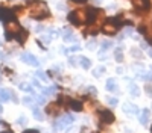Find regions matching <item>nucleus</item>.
<instances>
[{
	"label": "nucleus",
	"mask_w": 152,
	"mask_h": 133,
	"mask_svg": "<svg viewBox=\"0 0 152 133\" xmlns=\"http://www.w3.org/2000/svg\"><path fill=\"white\" fill-rule=\"evenodd\" d=\"M37 101L40 103V104H43L46 100H44V97H43V95H38V97H37Z\"/></svg>",
	"instance_id": "36"
},
{
	"label": "nucleus",
	"mask_w": 152,
	"mask_h": 133,
	"mask_svg": "<svg viewBox=\"0 0 152 133\" xmlns=\"http://www.w3.org/2000/svg\"><path fill=\"white\" fill-rule=\"evenodd\" d=\"M94 3L96 5H100V3H102V0H94Z\"/></svg>",
	"instance_id": "45"
},
{
	"label": "nucleus",
	"mask_w": 152,
	"mask_h": 133,
	"mask_svg": "<svg viewBox=\"0 0 152 133\" xmlns=\"http://www.w3.org/2000/svg\"><path fill=\"white\" fill-rule=\"evenodd\" d=\"M41 40H43V42L49 44L50 41H52V36H50V35H43V36H41Z\"/></svg>",
	"instance_id": "30"
},
{
	"label": "nucleus",
	"mask_w": 152,
	"mask_h": 133,
	"mask_svg": "<svg viewBox=\"0 0 152 133\" xmlns=\"http://www.w3.org/2000/svg\"><path fill=\"white\" fill-rule=\"evenodd\" d=\"M23 133H40V132L35 130V129H28V130H24Z\"/></svg>",
	"instance_id": "37"
},
{
	"label": "nucleus",
	"mask_w": 152,
	"mask_h": 133,
	"mask_svg": "<svg viewBox=\"0 0 152 133\" xmlns=\"http://www.w3.org/2000/svg\"><path fill=\"white\" fill-rule=\"evenodd\" d=\"M43 29H44V27H43V26H37V29H35V30H37V32H41V30H43Z\"/></svg>",
	"instance_id": "42"
},
{
	"label": "nucleus",
	"mask_w": 152,
	"mask_h": 133,
	"mask_svg": "<svg viewBox=\"0 0 152 133\" xmlns=\"http://www.w3.org/2000/svg\"><path fill=\"white\" fill-rule=\"evenodd\" d=\"M62 38H64L66 42H75L76 41V36L72 33L70 29H64V30H62Z\"/></svg>",
	"instance_id": "11"
},
{
	"label": "nucleus",
	"mask_w": 152,
	"mask_h": 133,
	"mask_svg": "<svg viewBox=\"0 0 152 133\" xmlns=\"http://www.w3.org/2000/svg\"><path fill=\"white\" fill-rule=\"evenodd\" d=\"M73 2H78V3H85L87 0H73Z\"/></svg>",
	"instance_id": "43"
},
{
	"label": "nucleus",
	"mask_w": 152,
	"mask_h": 133,
	"mask_svg": "<svg viewBox=\"0 0 152 133\" xmlns=\"http://www.w3.org/2000/svg\"><path fill=\"white\" fill-rule=\"evenodd\" d=\"M96 47V41L93 40V41H88L87 42V48H88V50H93V48Z\"/></svg>",
	"instance_id": "31"
},
{
	"label": "nucleus",
	"mask_w": 152,
	"mask_h": 133,
	"mask_svg": "<svg viewBox=\"0 0 152 133\" xmlns=\"http://www.w3.org/2000/svg\"><path fill=\"white\" fill-rule=\"evenodd\" d=\"M107 89L111 91V92L117 91V82H116V79H114V77H111V79L107 80Z\"/></svg>",
	"instance_id": "14"
},
{
	"label": "nucleus",
	"mask_w": 152,
	"mask_h": 133,
	"mask_svg": "<svg viewBox=\"0 0 152 133\" xmlns=\"http://www.w3.org/2000/svg\"><path fill=\"white\" fill-rule=\"evenodd\" d=\"M69 21L75 26H81V24L87 23V9H78V11H72L70 14L67 15Z\"/></svg>",
	"instance_id": "2"
},
{
	"label": "nucleus",
	"mask_w": 152,
	"mask_h": 133,
	"mask_svg": "<svg viewBox=\"0 0 152 133\" xmlns=\"http://www.w3.org/2000/svg\"><path fill=\"white\" fill-rule=\"evenodd\" d=\"M131 55L137 59H140L142 58V50H138V48H131Z\"/></svg>",
	"instance_id": "27"
},
{
	"label": "nucleus",
	"mask_w": 152,
	"mask_h": 133,
	"mask_svg": "<svg viewBox=\"0 0 152 133\" xmlns=\"http://www.w3.org/2000/svg\"><path fill=\"white\" fill-rule=\"evenodd\" d=\"M21 60L24 64H28V65H32V67H38L40 65V62H38V59L32 55V53H23L21 55Z\"/></svg>",
	"instance_id": "6"
},
{
	"label": "nucleus",
	"mask_w": 152,
	"mask_h": 133,
	"mask_svg": "<svg viewBox=\"0 0 152 133\" xmlns=\"http://www.w3.org/2000/svg\"><path fill=\"white\" fill-rule=\"evenodd\" d=\"M143 80H148V82H152V73H146V74H142L140 76Z\"/></svg>",
	"instance_id": "29"
},
{
	"label": "nucleus",
	"mask_w": 152,
	"mask_h": 133,
	"mask_svg": "<svg viewBox=\"0 0 152 133\" xmlns=\"http://www.w3.org/2000/svg\"><path fill=\"white\" fill-rule=\"evenodd\" d=\"M32 83L35 85V86H37V88H41V85H40V82H38L37 79H34V80H32Z\"/></svg>",
	"instance_id": "39"
},
{
	"label": "nucleus",
	"mask_w": 152,
	"mask_h": 133,
	"mask_svg": "<svg viewBox=\"0 0 152 133\" xmlns=\"http://www.w3.org/2000/svg\"><path fill=\"white\" fill-rule=\"evenodd\" d=\"M123 112L129 114V115H135V114H138V107L132 103H125L123 104Z\"/></svg>",
	"instance_id": "9"
},
{
	"label": "nucleus",
	"mask_w": 152,
	"mask_h": 133,
	"mask_svg": "<svg viewBox=\"0 0 152 133\" xmlns=\"http://www.w3.org/2000/svg\"><path fill=\"white\" fill-rule=\"evenodd\" d=\"M99 118L105 124H111V123H114V119H116L114 114L111 111H108V109H102V111H99Z\"/></svg>",
	"instance_id": "5"
},
{
	"label": "nucleus",
	"mask_w": 152,
	"mask_h": 133,
	"mask_svg": "<svg viewBox=\"0 0 152 133\" xmlns=\"http://www.w3.org/2000/svg\"><path fill=\"white\" fill-rule=\"evenodd\" d=\"M15 36H17V41H18L20 44H23L24 41H26V40H28V32L21 29V30H20V32H18V33H17Z\"/></svg>",
	"instance_id": "19"
},
{
	"label": "nucleus",
	"mask_w": 152,
	"mask_h": 133,
	"mask_svg": "<svg viewBox=\"0 0 152 133\" xmlns=\"http://www.w3.org/2000/svg\"><path fill=\"white\" fill-rule=\"evenodd\" d=\"M76 60H78L76 58H70V59H69V64L73 65V67H76V65H78V62H76Z\"/></svg>",
	"instance_id": "35"
},
{
	"label": "nucleus",
	"mask_w": 152,
	"mask_h": 133,
	"mask_svg": "<svg viewBox=\"0 0 152 133\" xmlns=\"http://www.w3.org/2000/svg\"><path fill=\"white\" fill-rule=\"evenodd\" d=\"M34 100H35V97H24V98H23V103L29 106V104L34 103Z\"/></svg>",
	"instance_id": "28"
},
{
	"label": "nucleus",
	"mask_w": 152,
	"mask_h": 133,
	"mask_svg": "<svg viewBox=\"0 0 152 133\" xmlns=\"http://www.w3.org/2000/svg\"><path fill=\"white\" fill-rule=\"evenodd\" d=\"M12 18H14V14H12L11 9L0 8V21H9Z\"/></svg>",
	"instance_id": "8"
},
{
	"label": "nucleus",
	"mask_w": 152,
	"mask_h": 133,
	"mask_svg": "<svg viewBox=\"0 0 152 133\" xmlns=\"http://www.w3.org/2000/svg\"><path fill=\"white\" fill-rule=\"evenodd\" d=\"M21 91H26V92H34V89H32V86L31 85H28V83H21L20 86H18Z\"/></svg>",
	"instance_id": "23"
},
{
	"label": "nucleus",
	"mask_w": 152,
	"mask_h": 133,
	"mask_svg": "<svg viewBox=\"0 0 152 133\" xmlns=\"http://www.w3.org/2000/svg\"><path fill=\"white\" fill-rule=\"evenodd\" d=\"M67 106H69L70 109H73V111H76V112H81V111H82V103L78 101V100H70V98H69Z\"/></svg>",
	"instance_id": "12"
},
{
	"label": "nucleus",
	"mask_w": 152,
	"mask_h": 133,
	"mask_svg": "<svg viewBox=\"0 0 152 133\" xmlns=\"http://www.w3.org/2000/svg\"><path fill=\"white\" fill-rule=\"evenodd\" d=\"M32 8H31V17L35 18V20H43V18H47L50 15V12L46 6V3L43 2H38V0H29L28 2Z\"/></svg>",
	"instance_id": "1"
},
{
	"label": "nucleus",
	"mask_w": 152,
	"mask_h": 133,
	"mask_svg": "<svg viewBox=\"0 0 152 133\" xmlns=\"http://www.w3.org/2000/svg\"><path fill=\"white\" fill-rule=\"evenodd\" d=\"M81 50V47L78 45V44H75V45H72L70 48H69V52H79Z\"/></svg>",
	"instance_id": "34"
},
{
	"label": "nucleus",
	"mask_w": 152,
	"mask_h": 133,
	"mask_svg": "<svg viewBox=\"0 0 152 133\" xmlns=\"http://www.w3.org/2000/svg\"><path fill=\"white\" fill-rule=\"evenodd\" d=\"M3 112V109H2V106H0V114H2Z\"/></svg>",
	"instance_id": "46"
},
{
	"label": "nucleus",
	"mask_w": 152,
	"mask_h": 133,
	"mask_svg": "<svg viewBox=\"0 0 152 133\" xmlns=\"http://www.w3.org/2000/svg\"><path fill=\"white\" fill-rule=\"evenodd\" d=\"M113 47V42L111 41H102V52H107L108 48H111ZM100 52V53H102Z\"/></svg>",
	"instance_id": "25"
},
{
	"label": "nucleus",
	"mask_w": 152,
	"mask_h": 133,
	"mask_svg": "<svg viewBox=\"0 0 152 133\" xmlns=\"http://www.w3.org/2000/svg\"><path fill=\"white\" fill-rule=\"evenodd\" d=\"M79 64H81V67L84 70H88V68L91 67V60L88 59V58H85V56H82V58H79Z\"/></svg>",
	"instance_id": "17"
},
{
	"label": "nucleus",
	"mask_w": 152,
	"mask_h": 133,
	"mask_svg": "<svg viewBox=\"0 0 152 133\" xmlns=\"http://www.w3.org/2000/svg\"><path fill=\"white\" fill-rule=\"evenodd\" d=\"M17 123H18L20 126H24V124L28 123V119H26V116H20V118L17 119Z\"/></svg>",
	"instance_id": "33"
},
{
	"label": "nucleus",
	"mask_w": 152,
	"mask_h": 133,
	"mask_svg": "<svg viewBox=\"0 0 152 133\" xmlns=\"http://www.w3.org/2000/svg\"><path fill=\"white\" fill-rule=\"evenodd\" d=\"M148 55L152 58V48H148Z\"/></svg>",
	"instance_id": "44"
},
{
	"label": "nucleus",
	"mask_w": 152,
	"mask_h": 133,
	"mask_svg": "<svg viewBox=\"0 0 152 133\" xmlns=\"http://www.w3.org/2000/svg\"><path fill=\"white\" fill-rule=\"evenodd\" d=\"M56 8H58V9H66V5H62V3H58V5H56Z\"/></svg>",
	"instance_id": "41"
},
{
	"label": "nucleus",
	"mask_w": 152,
	"mask_h": 133,
	"mask_svg": "<svg viewBox=\"0 0 152 133\" xmlns=\"http://www.w3.org/2000/svg\"><path fill=\"white\" fill-rule=\"evenodd\" d=\"M55 92V88H46V89H43V94L44 95H50V94H53Z\"/></svg>",
	"instance_id": "32"
},
{
	"label": "nucleus",
	"mask_w": 152,
	"mask_h": 133,
	"mask_svg": "<svg viewBox=\"0 0 152 133\" xmlns=\"http://www.w3.org/2000/svg\"><path fill=\"white\" fill-rule=\"evenodd\" d=\"M12 92L9 89H0V101H9Z\"/></svg>",
	"instance_id": "15"
},
{
	"label": "nucleus",
	"mask_w": 152,
	"mask_h": 133,
	"mask_svg": "<svg viewBox=\"0 0 152 133\" xmlns=\"http://www.w3.org/2000/svg\"><path fill=\"white\" fill-rule=\"evenodd\" d=\"M73 121H75L73 115H70V114H67V115H62L59 119H56V123H55V129L62 130V129H66L67 126L73 124Z\"/></svg>",
	"instance_id": "4"
},
{
	"label": "nucleus",
	"mask_w": 152,
	"mask_h": 133,
	"mask_svg": "<svg viewBox=\"0 0 152 133\" xmlns=\"http://www.w3.org/2000/svg\"><path fill=\"white\" fill-rule=\"evenodd\" d=\"M102 73H105V67H99V68H96L93 71V76L94 77H100V76H102Z\"/></svg>",
	"instance_id": "22"
},
{
	"label": "nucleus",
	"mask_w": 152,
	"mask_h": 133,
	"mask_svg": "<svg viewBox=\"0 0 152 133\" xmlns=\"http://www.w3.org/2000/svg\"><path fill=\"white\" fill-rule=\"evenodd\" d=\"M132 5L138 9V11H146L151 8V2L149 0H131Z\"/></svg>",
	"instance_id": "7"
},
{
	"label": "nucleus",
	"mask_w": 152,
	"mask_h": 133,
	"mask_svg": "<svg viewBox=\"0 0 152 133\" xmlns=\"http://www.w3.org/2000/svg\"><path fill=\"white\" fill-rule=\"evenodd\" d=\"M102 32L105 35H114V33L117 32V27L114 26V24H111V23H105L104 26H102Z\"/></svg>",
	"instance_id": "10"
},
{
	"label": "nucleus",
	"mask_w": 152,
	"mask_h": 133,
	"mask_svg": "<svg viewBox=\"0 0 152 133\" xmlns=\"http://www.w3.org/2000/svg\"><path fill=\"white\" fill-rule=\"evenodd\" d=\"M21 30V26L17 23V21H14V20H9V21H6V24H5V33H6V40H11L14 35H17L18 32Z\"/></svg>",
	"instance_id": "3"
},
{
	"label": "nucleus",
	"mask_w": 152,
	"mask_h": 133,
	"mask_svg": "<svg viewBox=\"0 0 152 133\" xmlns=\"http://www.w3.org/2000/svg\"><path fill=\"white\" fill-rule=\"evenodd\" d=\"M32 115H34V118L35 119H38V121H43V112L40 111V107H38V106H34L32 107Z\"/></svg>",
	"instance_id": "16"
},
{
	"label": "nucleus",
	"mask_w": 152,
	"mask_h": 133,
	"mask_svg": "<svg viewBox=\"0 0 152 133\" xmlns=\"http://www.w3.org/2000/svg\"><path fill=\"white\" fill-rule=\"evenodd\" d=\"M129 92H131L132 97H140V88H138L135 83H131L129 85Z\"/></svg>",
	"instance_id": "20"
},
{
	"label": "nucleus",
	"mask_w": 152,
	"mask_h": 133,
	"mask_svg": "<svg viewBox=\"0 0 152 133\" xmlns=\"http://www.w3.org/2000/svg\"><path fill=\"white\" fill-rule=\"evenodd\" d=\"M37 77L41 79L43 82H47V80H49V77H47V74H46L44 71H37Z\"/></svg>",
	"instance_id": "24"
},
{
	"label": "nucleus",
	"mask_w": 152,
	"mask_h": 133,
	"mask_svg": "<svg viewBox=\"0 0 152 133\" xmlns=\"http://www.w3.org/2000/svg\"><path fill=\"white\" fill-rule=\"evenodd\" d=\"M138 121H140L142 126H146L148 121H149V109H143L142 114H140V118H138Z\"/></svg>",
	"instance_id": "13"
},
{
	"label": "nucleus",
	"mask_w": 152,
	"mask_h": 133,
	"mask_svg": "<svg viewBox=\"0 0 152 133\" xmlns=\"http://www.w3.org/2000/svg\"><path fill=\"white\" fill-rule=\"evenodd\" d=\"M87 91H88V92H91V94H96V92H97V91H96V88H93V86H88V88H87Z\"/></svg>",
	"instance_id": "38"
},
{
	"label": "nucleus",
	"mask_w": 152,
	"mask_h": 133,
	"mask_svg": "<svg viewBox=\"0 0 152 133\" xmlns=\"http://www.w3.org/2000/svg\"><path fill=\"white\" fill-rule=\"evenodd\" d=\"M151 70H152V65H151Z\"/></svg>",
	"instance_id": "48"
},
{
	"label": "nucleus",
	"mask_w": 152,
	"mask_h": 133,
	"mask_svg": "<svg viewBox=\"0 0 152 133\" xmlns=\"http://www.w3.org/2000/svg\"><path fill=\"white\" fill-rule=\"evenodd\" d=\"M107 101H108L110 106H117V103H119V100L116 97H107Z\"/></svg>",
	"instance_id": "26"
},
{
	"label": "nucleus",
	"mask_w": 152,
	"mask_h": 133,
	"mask_svg": "<svg viewBox=\"0 0 152 133\" xmlns=\"http://www.w3.org/2000/svg\"><path fill=\"white\" fill-rule=\"evenodd\" d=\"M151 133H152V127H151Z\"/></svg>",
	"instance_id": "47"
},
{
	"label": "nucleus",
	"mask_w": 152,
	"mask_h": 133,
	"mask_svg": "<svg viewBox=\"0 0 152 133\" xmlns=\"http://www.w3.org/2000/svg\"><path fill=\"white\" fill-rule=\"evenodd\" d=\"M58 109H59V103H50L49 106H47V114H50V115H53V114H56L58 112Z\"/></svg>",
	"instance_id": "18"
},
{
	"label": "nucleus",
	"mask_w": 152,
	"mask_h": 133,
	"mask_svg": "<svg viewBox=\"0 0 152 133\" xmlns=\"http://www.w3.org/2000/svg\"><path fill=\"white\" fill-rule=\"evenodd\" d=\"M114 58H116L117 62H122L123 60V53H122V47L116 48V53H114Z\"/></svg>",
	"instance_id": "21"
},
{
	"label": "nucleus",
	"mask_w": 152,
	"mask_h": 133,
	"mask_svg": "<svg viewBox=\"0 0 152 133\" xmlns=\"http://www.w3.org/2000/svg\"><path fill=\"white\" fill-rule=\"evenodd\" d=\"M145 91H146V92L152 97V88H151V86H146V88H145Z\"/></svg>",
	"instance_id": "40"
}]
</instances>
